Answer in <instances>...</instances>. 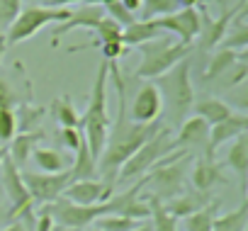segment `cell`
Wrapping results in <instances>:
<instances>
[{"instance_id":"obj_39","label":"cell","mask_w":248,"mask_h":231,"mask_svg":"<svg viewBox=\"0 0 248 231\" xmlns=\"http://www.w3.org/2000/svg\"><path fill=\"white\" fill-rule=\"evenodd\" d=\"M100 51H102V61H117V59H122L124 54H127V46H124L122 42H107V44H100Z\"/></svg>"},{"instance_id":"obj_31","label":"cell","mask_w":248,"mask_h":231,"mask_svg":"<svg viewBox=\"0 0 248 231\" xmlns=\"http://www.w3.org/2000/svg\"><path fill=\"white\" fill-rule=\"evenodd\" d=\"M175 10H178V0H141L137 20H158L163 15L175 13Z\"/></svg>"},{"instance_id":"obj_10","label":"cell","mask_w":248,"mask_h":231,"mask_svg":"<svg viewBox=\"0 0 248 231\" xmlns=\"http://www.w3.org/2000/svg\"><path fill=\"white\" fill-rule=\"evenodd\" d=\"M156 22L161 32H170L178 37L180 44L192 46V42L200 37V30H202V13L197 8H178L175 13L163 15Z\"/></svg>"},{"instance_id":"obj_42","label":"cell","mask_w":248,"mask_h":231,"mask_svg":"<svg viewBox=\"0 0 248 231\" xmlns=\"http://www.w3.org/2000/svg\"><path fill=\"white\" fill-rule=\"evenodd\" d=\"M119 3L124 5V8H127V10H132L134 15L139 13V8H141V0H119Z\"/></svg>"},{"instance_id":"obj_12","label":"cell","mask_w":248,"mask_h":231,"mask_svg":"<svg viewBox=\"0 0 248 231\" xmlns=\"http://www.w3.org/2000/svg\"><path fill=\"white\" fill-rule=\"evenodd\" d=\"M161 112H163V102H161V95H158V90H156L154 83H144L139 88V92L134 95L132 107H127L129 120L137 122V124L158 122L161 120Z\"/></svg>"},{"instance_id":"obj_1","label":"cell","mask_w":248,"mask_h":231,"mask_svg":"<svg viewBox=\"0 0 248 231\" xmlns=\"http://www.w3.org/2000/svg\"><path fill=\"white\" fill-rule=\"evenodd\" d=\"M107 78H112V85H114V92H117V117L109 124L105 149L97 158V173L102 175L105 183L114 185L119 168L163 127V122L158 120V122H151V124H137V122L129 120V114H127V107H129L127 105V78L122 76L117 61L107 63Z\"/></svg>"},{"instance_id":"obj_6","label":"cell","mask_w":248,"mask_h":231,"mask_svg":"<svg viewBox=\"0 0 248 231\" xmlns=\"http://www.w3.org/2000/svg\"><path fill=\"white\" fill-rule=\"evenodd\" d=\"M71 17V8H46V5H27L20 10V15L15 17V22L8 27L5 32V44H20L32 39L37 32H42L46 25L51 22H66Z\"/></svg>"},{"instance_id":"obj_27","label":"cell","mask_w":248,"mask_h":231,"mask_svg":"<svg viewBox=\"0 0 248 231\" xmlns=\"http://www.w3.org/2000/svg\"><path fill=\"white\" fill-rule=\"evenodd\" d=\"M54 120L59 122V127H73V129H80V112L76 109V105L71 102L68 95H61L56 97L51 105H49Z\"/></svg>"},{"instance_id":"obj_28","label":"cell","mask_w":248,"mask_h":231,"mask_svg":"<svg viewBox=\"0 0 248 231\" xmlns=\"http://www.w3.org/2000/svg\"><path fill=\"white\" fill-rule=\"evenodd\" d=\"M217 209H219V202L212 200L207 207L187 214L183 219V229L185 231H212V224H214V216H217Z\"/></svg>"},{"instance_id":"obj_48","label":"cell","mask_w":248,"mask_h":231,"mask_svg":"<svg viewBox=\"0 0 248 231\" xmlns=\"http://www.w3.org/2000/svg\"><path fill=\"white\" fill-rule=\"evenodd\" d=\"M51 231H76V229H68V226H59V224H54Z\"/></svg>"},{"instance_id":"obj_49","label":"cell","mask_w":248,"mask_h":231,"mask_svg":"<svg viewBox=\"0 0 248 231\" xmlns=\"http://www.w3.org/2000/svg\"><path fill=\"white\" fill-rule=\"evenodd\" d=\"M83 231H102V229H95V226H88V229H83Z\"/></svg>"},{"instance_id":"obj_20","label":"cell","mask_w":248,"mask_h":231,"mask_svg":"<svg viewBox=\"0 0 248 231\" xmlns=\"http://www.w3.org/2000/svg\"><path fill=\"white\" fill-rule=\"evenodd\" d=\"M166 32H161V27H158V22L156 20H137V22H132L129 27H124L122 30V44L124 46H141V44H149V42H154V39H158V37H163Z\"/></svg>"},{"instance_id":"obj_16","label":"cell","mask_w":248,"mask_h":231,"mask_svg":"<svg viewBox=\"0 0 248 231\" xmlns=\"http://www.w3.org/2000/svg\"><path fill=\"white\" fill-rule=\"evenodd\" d=\"M102 17H105V13H102L100 5H80L78 10H71V17H68L66 22H61V25L54 30L51 46H56L59 39H61L63 34H68L71 30H90V32H93Z\"/></svg>"},{"instance_id":"obj_35","label":"cell","mask_w":248,"mask_h":231,"mask_svg":"<svg viewBox=\"0 0 248 231\" xmlns=\"http://www.w3.org/2000/svg\"><path fill=\"white\" fill-rule=\"evenodd\" d=\"M22 10V0H0V37H5L8 27Z\"/></svg>"},{"instance_id":"obj_29","label":"cell","mask_w":248,"mask_h":231,"mask_svg":"<svg viewBox=\"0 0 248 231\" xmlns=\"http://www.w3.org/2000/svg\"><path fill=\"white\" fill-rule=\"evenodd\" d=\"M144 200L149 202V209H151L149 221H151L154 231H178V219L163 207V202H158L154 197H146V195H144Z\"/></svg>"},{"instance_id":"obj_7","label":"cell","mask_w":248,"mask_h":231,"mask_svg":"<svg viewBox=\"0 0 248 231\" xmlns=\"http://www.w3.org/2000/svg\"><path fill=\"white\" fill-rule=\"evenodd\" d=\"M0 190H3V197L10 202L8 216L5 219H22L25 214H32L34 202L22 183V170L5 156L3 166H0Z\"/></svg>"},{"instance_id":"obj_5","label":"cell","mask_w":248,"mask_h":231,"mask_svg":"<svg viewBox=\"0 0 248 231\" xmlns=\"http://www.w3.org/2000/svg\"><path fill=\"white\" fill-rule=\"evenodd\" d=\"M175 149V141H173V134H170V127H161L132 158H127L117 173V180L119 183H129V180H141L151 168H156L163 158H168Z\"/></svg>"},{"instance_id":"obj_30","label":"cell","mask_w":248,"mask_h":231,"mask_svg":"<svg viewBox=\"0 0 248 231\" xmlns=\"http://www.w3.org/2000/svg\"><path fill=\"white\" fill-rule=\"evenodd\" d=\"M248 46V25L243 20V15L236 17V22L229 27L226 37L221 39V49H229V51H236V54H243Z\"/></svg>"},{"instance_id":"obj_38","label":"cell","mask_w":248,"mask_h":231,"mask_svg":"<svg viewBox=\"0 0 248 231\" xmlns=\"http://www.w3.org/2000/svg\"><path fill=\"white\" fill-rule=\"evenodd\" d=\"M59 134H61V144H63V149H68V151H73V154H76V149L83 144V134H80V129L61 127Z\"/></svg>"},{"instance_id":"obj_34","label":"cell","mask_w":248,"mask_h":231,"mask_svg":"<svg viewBox=\"0 0 248 231\" xmlns=\"http://www.w3.org/2000/svg\"><path fill=\"white\" fill-rule=\"evenodd\" d=\"M102 13H105L109 20H114L122 30H124V27H129L132 22H137V15H134L132 10L124 8L119 0H107V3L102 5Z\"/></svg>"},{"instance_id":"obj_44","label":"cell","mask_w":248,"mask_h":231,"mask_svg":"<svg viewBox=\"0 0 248 231\" xmlns=\"http://www.w3.org/2000/svg\"><path fill=\"white\" fill-rule=\"evenodd\" d=\"M202 3H204V0H178V8H197Z\"/></svg>"},{"instance_id":"obj_33","label":"cell","mask_w":248,"mask_h":231,"mask_svg":"<svg viewBox=\"0 0 248 231\" xmlns=\"http://www.w3.org/2000/svg\"><path fill=\"white\" fill-rule=\"evenodd\" d=\"M139 221L129 219V216H122V214H105L100 219L93 221L95 229H102V231H132Z\"/></svg>"},{"instance_id":"obj_26","label":"cell","mask_w":248,"mask_h":231,"mask_svg":"<svg viewBox=\"0 0 248 231\" xmlns=\"http://www.w3.org/2000/svg\"><path fill=\"white\" fill-rule=\"evenodd\" d=\"M248 226V200H243L229 214H217L212 231H246Z\"/></svg>"},{"instance_id":"obj_17","label":"cell","mask_w":248,"mask_h":231,"mask_svg":"<svg viewBox=\"0 0 248 231\" xmlns=\"http://www.w3.org/2000/svg\"><path fill=\"white\" fill-rule=\"evenodd\" d=\"M207 134H209V124L202 117L192 114V117H187L178 124V134L173 137V141H175V149L192 151L195 146L207 144Z\"/></svg>"},{"instance_id":"obj_2","label":"cell","mask_w":248,"mask_h":231,"mask_svg":"<svg viewBox=\"0 0 248 231\" xmlns=\"http://www.w3.org/2000/svg\"><path fill=\"white\" fill-rule=\"evenodd\" d=\"M107 80H109L107 78V61H102L97 66V76H95V83H93V90L88 97V107L80 114V134H83V141L95 161L100 158V154L105 149L107 132L112 124L109 107H107Z\"/></svg>"},{"instance_id":"obj_13","label":"cell","mask_w":248,"mask_h":231,"mask_svg":"<svg viewBox=\"0 0 248 231\" xmlns=\"http://www.w3.org/2000/svg\"><path fill=\"white\" fill-rule=\"evenodd\" d=\"M112 195H114V185H109L105 180H97V178H90V180H76V183H71L63 190L61 197L68 200V202H73V204L90 207V204L107 202Z\"/></svg>"},{"instance_id":"obj_22","label":"cell","mask_w":248,"mask_h":231,"mask_svg":"<svg viewBox=\"0 0 248 231\" xmlns=\"http://www.w3.org/2000/svg\"><path fill=\"white\" fill-rule=\"evenodd\" d=\"M30 158L34 161L39 173H63L73 163V158L66 156L63 151H59V149H39V146L32 151Z\"/></svg>"},{"instance_id":"obj_4","label":"cell","mask_w":248,"mask_h":231,"mask_svg":"<svg viewBox=\"0 0 248 231\" xmlns=\"http://www.w3.org/2000/svg\"><path fill=\"white\" fill-rule=\"evenodd\" d=\"M139 54H141V61L134 71V78L139 80H156L158 76L168 73L175 63H180L183 59L192 56V46L187 44H180V42H170L166 34L149 42V44H141L139 46Z\"/></svg>"},{"instance_id":"obj_45","label":"cell","mask_w":248,"mask_h":231,"mask_svg":"<svg viewBox=\"0 0 248 231\" xmlns=\"http://www.w3.org/2000/svg\"><path fill=\"white\" fill-rule=\"evenodd\" d=\"M132 231H154V226H151V221L146 219V221H139V224H137Z\"/></svg>"},{"instance_id":"obj_14","label":"cell","mask_w":248,"mask_h":231,"mask_svg":"<svg viewBox=\"0 0 248 231\" xmlns=\"http://www.w3.org/2000/svg\"><path fill=\"white\" fill-rule=\"evenodd\" d=\"M243 8H246V0L236 3L233 8H224L217 20L202 17V30H200V37H197V39H200V49H202V51H209V49L219 46L221 39L226 37V32H229V27H231V22H233V17H236L238 13H243Z\"/></svg>"},{"instance_id":"obj_40","label":"cell","mask_w":248,"mask_h":231,"mask_svg":"<svg viewBox=\"0 0 248 231\" xmlns=\"http://www.w3.org/2000/svg\"><path fill=\"white\" fill-rule=\"evenodd\" d=\"M54 229V219L49 214L46 207H42L37 214H34V231H51Z\"/></svg>"},{"instance_id":"obj_41","label":"cell","mask_w":248,"mask_h":231,"mask_svg":"<svg viewBox=\"0 0 248 231\" xmlns=\"http://www.w3.org/2000/svg\"><path fill=\"white\" fill-rule=\"evenodd\" d=\"M80 0H44L46 8H68V5H76Z\"/></svg>"},{"instance_id":"obj_46","label":"cell","mask_w":248,"mask_h":231,"mask_svg":"<svg viewBox=\"0 0 248 231\" xmlns=\"http://www.w3.org/2000/svg\"><path fill=\"white\" fill-rule=\"evenodd\" d=\"M8 216V207H5V197H3V192H0V219H5Z\"/></svg>"},{"instance_id":"obj_43","label":"cell","mask_w":248,"mask_h":231,"mask_svg":"<svg viewBox=\"0 0 248 231\" xmlns=\"http://www.w3.org/2000/svg\"><path fill=\"white\" fill-rule=\"evenodd\" d=\"M3 231H27V224L22 221V219H15L13 224H8Z\"/></svg>"},{"instance_id":"obj_21","label":"cell","mask_w":248,"mask_h":231,"mask_svg":"<svg viewBox=\"0 0 248 231\" xmlns=\"http://www.w3.org/2000/svg\"><path fill=\"white\" fill-rule=\"evenodd\" d=\"M219 166L233 170L241 178V185L246 187V175H248V137L246 134L236 137L229 144V151H226V156H224V161Z\"/></svg>"},{"instance_id":"obj_37","label":"cell","mask_w":248,"mask_h":231,"mask_svg":"<svg viewBox=\"0 0 248 231\" xmlns=\"http://www.w3.org/2000/svg\"><path fill=\"white\" fill-rule=\"evenodd\" d=\"M17 107H20L17 90L5 76H0V109H17Z\"/></svg>"},{"instance_id":"obj_36","label":"cell","mask_w":248,"mask_h":231,"mask_svg":"<svg viewBox=\"0 0 248 231\" xmlns=\"http://www.w3.org/2000/svg\"><path fill=\"white\" fill-rule=\"evenodd\" d=\"M15 134H17V117H15V109H0V146H3V144H10Z\"/></svg>"},{"instance_id":"obj_19","label":"cell","mask_w":248,"mask_h":231,"mask_svg":"<svg viewBox=\"0 0 248 231\" xmlns=\"http://www.w3.org/2000/svg\"><path fill=\"white\" fill-rule=\"evenodd\" d=\"M42 139H46V134H44L42 129H34V132H17V134L13 137V141L8 144V158H10L17 168L25 166V163L30 161L32 151L37 149V144H39Z\"/></svg>"},{"instance_id":"obj_9","label":"cell","mask_w":248,"mask_h":231,"mask_svg":"<svg viewBox=\"0 0 248 231\" xmlns=\"http://www.w3.org/2000/svg\"><path fill=\"white\" fill-rule=\"evenodd\" d=\"M22 183L32 197V202L49 204L63 195V190L71 185L68 170L63 173H39V170H22Z\"/></svg>"},{"instance_id":"obj_18","label":"cell","mask_w":248,"mask_h":231,"mask_svg":"<svg viewBox=\"0 0 248 231\" xmlns=\"http://www.w3.org/2000/svg\"><path fill=\"white\" fill-rule=\"evenodd\" d=\"M209 202H212L209 195L197 192V190H192V187H185L180 195H175V197H170L168 202H163V207H166L175 219H185L187 214H192V212L207 207Z\"/></svg>"},{"instance_id":"obj_11","label":"cell","mask_w":248,"mask_h":231,"mask_svg":"<svg viewBox=\"0 0 248 231\" xmlns=\"http://www.w3.org/2000/svg\"><path fill=\"white\" fill-rule=\"evenodd\" d=\"M246 132H248V117H246V112H233L231 117H226L224 122L209 127L207 144H204V156L217 158V151L224 144H231L236 137H241Z\"/></svg>"},{"instance_id":"obj_3","label":"cell","mask_w":248,"mask_h":231,"mask_svg":"<svg viewBox=\"0 0 248 231\" xmlns=\"http://www.w3.org/2000/svg\"><path fill=\"white\" fill-rule=\"evenodd\" d=\"M190 71H192V56L175 63L168 73L158 76L156 83H154L158 95H161V102H163V109L168 114L170 127H178L183 120L190 117V112H192L195 90H192Z\"/></svg>"},{"instance_id":"obj_47","label":"cell","mask_w":248,"mask_h":231,"mask_svg":"<svg viewBox=\"0 0 248 231\" xmlns=\"http://www.w3.org/2000/svg\"><path fill=\"white\" fill-rule=\"evenodd\" d=\"M5 156H8V146H0V166H3Z\"/></svg>"},{"instance_id":"obj_8","label":"cell","mask_w":248,"mask_h":231,"mask_svg":"<svg viewBox=\"0 0 248 231\" xmlns=\"http://www.w3.org/2000/svg\"><path fill=\"white\" fill-rule=\"evenodd\" d=\"M44 207L49 209L54 224H59V226H68V229H76V231H83V229L93 226L95 219L109 214L107 202L83 207V204H73V202L59 197V200H54V202H49V204H44Z\"/></svg>"},{"instance_id":"obj_25","label":"cell","mask_w":248,"mask_h":231,"mask_svg":"<svg viewBox=\"0 0 248 231\" xmlns=\"http://www.w3.org/2000/svg\"><path fill=\"white\" fill-rule=\"evenodd\" d=\"M243 54H246V51H243ZM238 56H241V54L229 51V49L214 51L212 59H209V63H207V68H204V73H202V83H212V80H217V78H224V76L229 73V68L236 63Z\"/></svg>"},{"instance_id":"obj_32","label":"cell","mask_w":248,"mask_h":231,"mask_svg":"<svg viewBox=\"0 0 248 231\" xmlns=\"http://www.w3.org/2000/svg\"><path fill=\"white\" fill-rule=\"evenodd\" d=\"M17 117V132H34V124H39V120L44 117V107H32L27 102H20V107L15 109Z\"/></svg>"},{"instance_id":"obj_23","label":"cell","mask_w":248,"mask_h":231,"mask_svg":"<svg viewBox=\"0 0 248 231\" xmlns=\"http://www.w3.org/2000/svg\"><path fill=\"white\" fill-rule=\"evenodd\" d=\"M192 112L197 114V117H202L209 127H214V124L224 122L226 117H231L236 109L231 105H226L224 100H219V97H204V100H197L192 105Z\"/></svg>"},{"instance_id":"obj_24","label":"cell","mask_w":248,"mask_h":231,"mask_svg":"<svg viewBox=\"0 0 248 231\" xmlns=\"http://www.w3.org/2000/svg\"><path fill=\"white\" fill-rule=\"evenodd\" d=\"M95 173H97V161L93 158V154L88 151V146H85V141H83V144L76 149L73 163H71V168H68L71 183H76V180H90V178H95Z\"/></svg>"},{"instance_id":"obj_15","label":"cell","mask_w":248,"mask_h":231,"mask_svg":"<svg viewBox=\"0 0 248 231\" xmlns=\"http://www.w3.org/2000/svg\"><path fill=\"white\" fill-rule=\"evenodd\" d=\"M187 183L192 190L197 192H204L209 195L214 190V185L224 183V170L219 166L217 158H209V156H200L190 163V173H187Z\"/></svg>"}]
</instances>
